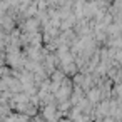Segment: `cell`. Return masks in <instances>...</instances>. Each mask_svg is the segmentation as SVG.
Masks as SVG:
<instances>
[{"mask_svg":"<svg viewBox=\"0 0 122 122\" xmlns=\"http://www.w3.org/2000/svg\"><path fill=\"white\" fill-rule=\"evenodd\" d=\"M87 2H95V0H87Z\"/></svg>","mask_w":122,"mask_h":122,"instance_id":"6da1fadb","label":"cell"}]
</instances>
